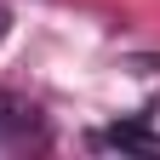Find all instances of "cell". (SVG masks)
Returning a JSON list of instances; mask_svg holds the SVG:
<instances>
[{
    "mask_svg": "<svg viewBox=\"0 0 160 160\" xmlns=\"http://www.w3.org/2000/svg\"><path fill=\"white\" fill-rule=\"evenodd\" d=\"M40 132V114L34 103H23V97H12V92H0V143H23V137Z\"/></svg>",
    "mask_w": 160,
    "mask_h": 160,
    "instance_id": "cell-1",
    "label": "cell"
},
{
    "mask_svg": "<svg viewBox=\"0 0 160 160\" xmlns=\"http://www.w3.org/2000/svg\"><path fill=\"white\" fill-rule=\"evenodd\" d=\"M97 143L120 149V154H160V137L143 132V126H109V132H97Z\"/></svg>",
    "mask_w": 160,
    "mask_h": 160,
    "instance_id": "cell-2",
    "label": "cell"
},
{
    "mask_svg": "<svg viewBox=\"0 0 160 160\" xmlns=\"http://www.w3.org/2000/svg\"><path fill=\"white\" fill-rule=\"evenodd\" d=\"M6 34H12V12L0 6V40H6Z\"/></svg>",
    "mask_w": 160,
    "mask_h": 160,
    "instance_id": "cell-3",
    "label": "cell"
}]
</instances>
